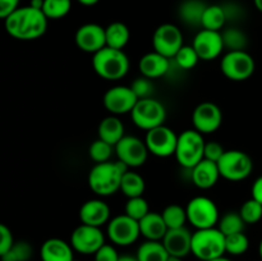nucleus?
Segmentation results:
<instances>
[{
	"label": "nucleus",
	"instance_id": "23",
	"mask_svg": "<svg viewBox=\"0 0 262 261\" xmlns=\"http://www.w3.org/2000/svg\"><path fill=\"white\" fill-rule=\"evenodd\" d=\"M73 247L60 238H49L40 248L41 261H73Z\"/></svg>",
	"mask_w": 262,
	"mask_h": 261
},
{
	"label": "nucleus",
	"instance_id": "32",
	"mask_svg": "<svg viewBox=\"0 0 262 261\" xmlns=\"http://www.w3.org/2000/svg\"><path fill=\"white\" fill-rule=\"evenodd\" d=\"M246 223L242 219L239 212L229 211L228 214H225L224 216H222L217 223V228L220 229V232L227 237V235L234 234V233H241L245 230Z\"/></svg>",
	"mask_w": 262,
	"mask_h": 261
},
{
	"label": "nucleus",
	"instance_id": "42",
	"mask_svg": "<svg viewBox=\"0 0 262 261\" xmlns=\"http://www.w3.org/2000/svg\"><path fill=\"white\" fill-rule=\"evenodd\" d=\"M14 238H13L12 230L5 224L0 225V256L7 253L14 245Z\"/></svg>",
	"mask_w": 262,
	"mask_h": 261
},
{
	"label": "nucleus",
	"instance_id": "5",
	"mask_svg": "<svg viewBox=\"0 0 262 261\" xmlns=\"http://www.w3.org/2000/svg\"><path fill=\"white\" fill-rule=\"evenodd\" d=\"M204 135L196 129H187L178 135L176 148V159L184 169H193L205 159Z\"/></svg>",
	"mask_w": 262,
	"mask_h": 261
},
{
	"label": "nucleus",
	"instance_id": "17",
	"mask_svg": "<svg viewBox=\"0 0 262 261\" xmlns=\"http://www.w3.org/2000/svg\"><path fill=\"white\" fill-rule=\"evenodd\" d=\"M192 46L199 54L201 60H214L224 50V41H223L222 31H211L202 28L194 36Z\"/></svg>",
	"mask_w": 262,
	"mask_h": 261
},
{
	"label": "nucleus",
	"instance_id": "4",
	"mask_svg": "<svg viewBox=\"0 0 262 261\" xmlns=\"http://www.w3.org/2000/svg\"><path fill=\"white\" fill-rule=\"evenodd\" d=\"M225 235L219 228L197 229L192 235V253L201 261H211L225 255Z\"/></svg>",
	"mask_w": 262,
	"mask_h": 261
},
{
	"label": "nucleus",
	"instance_id": "40",
	"mask_svg": "<svg viewBox=\"0 0 262 261\" xmlns=\"http://www.w3.org/2000/svg\"><path fill=\"white\" fill-rule=\"evenodd\" d=\"M148 212H150L148 202L142 196L128 199L127 204H125V214L129 215L130 217L140 222Z\"/></svg>",
	"mask_w": 262,
	"mask_h": 261
},
{
	"label": "nucleus",
	"instance_id": "29",
	"mask_svg": "<svg viewBox=\"0 0 262 261\" xmlns=\"http://www.w3.org/2000/svg\"><path fill=\"white\" fill-rule=\"evenodd\" d=\"M227 22V14H225L223 5H207L204 15H202L201 27L205 30L222 31Z\"/></svg>",
	"mask_w": 262,
	"mask_h": 261
},
{
	"label": "nucleus",
	"instance_id": "38",
	"mask_svg": "<svg viewBox=\"0 0 262 261\" xmlns=\"http://www.w3.org/2000/svg\"><path fill=\"white\" fill-rule=\"evenodd\" d=\"M239 214L246 224H257L262 219V204L251 197L250 200L243 202Z\"/></svg>",
	"mask_w": 262,
	"mask_h": 261
},
{
	"label": "nucleus",
	"instance_id": "53",
	"mask_svg": "<svg viewBox=\"0 0 262 261\" xmlns=\"http://www.w3.org/2000/svg\"><path fill=\"white\" fill-rule=\"evenodd\" d=\"M211 261H232V260H229V258H227V257H225V256H222V257L215 258V260H211Z\"/></svg>",
	"mask_w": 262,
	"mask_h": 261
},
{
	"label": "nucleus",
	"instance_id": "55",
	"mask_svg": "<svg viewBox=\"0 0 262 261\" xmlns=\"http://www.w3.org/2000/svg\"><path fill=\"white\" fill-rule=\"evenodd\" d=\"M73 261H79V260H76V258H74V260Z\"/></svg>",
	"mask_w": 262,
	"mask_h": 261
},
{
	"label": "nucleus",
	"instance_id": "11",
	"mask_svg": "<svg viewBox=\"0 0 262 261\" xmlns=\"http://www.w3.org/2000/svg\"><path fill=\"white\" fill-rule=\"evenodd\" d=\"M183 33L178 26L164 23L155 30L152 35L154 51L171 59L183 48Z\"/></svg>",
	"mask_w": 262,
	"mask_h": 261
},
{
	"label": "nucleus",
	"instance_id": "51",
	"mask_svg": "<svg viewBox=\"0 0 262 261\" xmlns=\"http://www.w3.org/2000/svg\"><path fill=\"white\" fill-rule=\"evenodd\" d=\"M253 3H255V7L257 8V10L262 13V0H253Z\"/></svg>",
	"mask_w": 262,
	"mask_h": 261
},
{
	"label": "nucleus",
	"instance_id": "37",
	"mask_svg": "<svg viewBox=\"0 0 262 261\" xmlns=\"http://www.w3.org/2000/svg\"><path fill=\"white\" fill-rule=\"evenodd\" d=\"M114 150V146L97 138L96 141H94L90 145L89 155L96 164L106 163V161H110V158H112Z\"/></svg>",
	"mask_w": 262,
	"mask_h": 261
},
{
	"label": "nucleus",
	"instance_id": "47",
	"mask_svg": "<svg viewBox=\"0 0 262 261\" xmlns=\"http://www.w3.org/2000/svg\"><path fill=\"white\" fill-rule=\"evenodd\" d=\"M251 194H252V199H255L256 201H258L262 204V176L258 177L252 184V188H251Z\"/></svg>",
	"mask_w": 262,
	"mask_h": 261
},
{
	"label": "nucleus",
	"instance_id": "41",
	"mask_svg": "<svg viewBox=\"0 0 262 261\" xmlns=\"http://www.w3.org/2000/svg\"><path fill=\"white\" fill-rule=\"evenodd\" d=\"M130 89L133 90V92L136 94V96L138 97V100L141 99H147L151 97L154 92V86L151 83V79L146 78V77L141 76L138 78H136L135 81L130 84Z\"/></svg>",
	"mask_w": 262,
	"mask_h": 261
},
{
	"label": "nucleus",
	"instance_id": "2",
	"mask_svg": "<svg viewBox=\"0 0 262 261\" xmlns=\"http://www.w3.org/2000/svg\"><path fill=\"white\" fill-rule=\"evenodd\" d=\"M129 170L123 161L96 164L89 173V186L97 196L106 197L120 191L123 174Z\"/></svg>",
	"mask_w": 262,
	"mask_h": 261
},
{
	"label": "nucleus",
	"instance_id": "22",
	"mask_svg": "<svg viewBox=\"0 0 262 261\" xmlns=\"http://www.w3.org/2000/svg\"><path fill=\"white\" fill-rule=\"evenodd\" d=\"M220 171L217 163L204 159L193 169H191L192 182L201 189H209L217 183L220 178Z\"/></svg>",
	"mask_w": 262,
	"mask_h": 261
},
{
	"label": "nucleus",
	"instance_id": "33",
	"mask_svg": "<svg viewBox=\"0 0 262 261\" xmlns=\"http://www.w3.org/2000/svg\"><path fill=\"white\" fill-rule=\"evenodd\" d=\"M164 220H165L166 225H168L169 229H174V228H182L184 227L188 220H187V211L184 207H182L181 205L171 204L168 205L165 209L161 212Z\"/></svg>",
	"mask_w": 262,
	"mask_h": 261
},
{
	"label": "nucleus",
	"instance_id": "49",
	"mask_svg": "<svg viewBox=\"0 0 262 261\" xmlns=\"http://www.w3.org/2000/svg\"><path fill=\"white\" fill-rule=\"evenodd\" d=\"M30 5L32 8H36V9H40L42 10L43 8V0H31Z\"/></svg>",
	"mask_w": 262,
	"mask_h": 261
},
{
	"label": "nucleus",
	"instance_id": "9",
	"mask_svg": "<svg viewBox=\"0 0 262 261\" xmlns=\"http://www.w3.org/2000/svg\"><path fill=\"white\" fill-rule=\"evenodd\" d=\"M220 69L230 81L242 82L255 73L256 63L247 51H228L222 58Z\"/></svg>",
	"mask_w": 262,
	"mask_h": 261
},
{
	"label": "nucleus",
	"instance_id": "27",
	"mask_svg": "<svg viewBox=\"0 0 262 261\" xmlns=\"http://www.w3.org/2000/svg\"><path fill=\"white\" fill-rule=\"evenodd\" d=\"M105 35H106V46L119 50H123L127 46L130 37L129 28L123 22L110 23L107 27H105Z\"/></svg>",
	"mask_w": 262,
	"mask_h": 261
},
{
	"label": "nucleus",
	"instance_id": "1",
	"mask_svg": "<svg viewBox=\"0 0 262 261\" xmlns=\"http://www.w3.org/2000/svg\"><path fill=\"white\" fill-rule=\"evenodd\" d=\"M48 17L40 9L28 7L18 8L4 19L5 31L15 40H37L48 28Z\"/></svg>",
	"mask_w": 262,
	"mask_h": 261
},
{
	"label": "nucleus",
	"instance_id": "21",
	"mask_svg": "<svg viewBox=\"0 0 262 261\" xmlns=\"http://www.w3.org/2000/svg\"><path fill=\"white\" fill-rule=\"evenodd\" d=\"M138 69L143 77L148 79H156L165 76L170 69V59L161 55L158 51L145 54L138 61Z\"/></svg>",
	"mask_w": 262,
	"mask_h": 261
},
{
	"label": "nucleus",
	"instance_id": "3",
	"mask_svg": "<svg viewBox=\"0 0 262 261\" xmlns=\"http://www.w3.org/2000/svg\"><path fill=\"white\" fill-rule=\"evenodd\" d=\"M92 67L101 78L106 81H118L127 76L129 71V59L123 50L105 46L94 54Z\"/></svg>",
	"mask_w": 262,
	"mask_h": 261
},
{
	"label": "nucleus",
	"instance_id": "7",
	"mask_svg": "<svg viewBox=\"0 0 262 261\" xmlns=\"http://www.w3.org/2000/svg\"><path fill=\"white\" fill-rule=\"evenodd\" d=\"M130 118L138 128L147 132L164 124L166 119V109L159 100L152 97L141 99L130 112Z\"/></svg>",
	"mask_w": 262,
	"mask_h": 261
},
{
	"label": "nucleus",
	"instance_id": "50",
	"mask_svg": "<svg viewBox=\"0 0 262 261\" xmlns=\"http://www.w3.org/2000/svg\"><path fill=\"white\" fill-rule=\"evenodd\" d=\"M118 261H138L137 256H130V255H123L120 256Z\"/></svg>",
	"mask_w": 262,
	"mask_h": 261
},
{
	"label": "nucleus",
	"instance_id": "18",
	"mask_svg": "<svg viewBox=\"0 0 262 261\" xmlns=\"http://www.w3.org/2000/svg\"><path fill=\"white\" fill-rule=\"evenodd\" d=\"M76 45L84 53L96 54L106 46L105 28L97 23H86L77 30Z\"/></svg>",
	"mask_w": 262,
	"mask_h": 261
},
{
	"label": "nucleus",
	"instance_id": "43",
	"mask_svg": "<svg viewBox=\"0 0 262 261\" xmlns=\"http://www.w3.org/2000/svg\"><path fill=\"white\" fill-rule=\"evenodd\" d=\"M224 153L225 150L223 148V146L216 141H210L205 145V159H207V160L217 163L222 159V156L224 155Z\"/></svg>",
	"mask_w": 262,
	"mask_h": 261
},
{
	"label": "nucleus",
	"instance_id": "8",
	"mask_svg": "<svg viewBox=\"0 0 262 261\" xmlns=\"http://www.w3.org/2000/svg\"><path fill=\"white\" fill-rule=\"evenodd\" d=\"M220 176L230 182H239L252 173L253 163L250 155L241 150H228L217 161Z\"/></svg>",
	"mask_w": 262,
	"mask_h": 261
},
{
	"label": "nucleus",
	"instance_id": "16",
	"mask_svg": "<svg viewBox=\"0 0 262 261\" xmlns=\"http://www.w3.org/2000/svg\"><path fill=\"white\" fill-rule=\"evenodd\" d=\"M138 97L130 86L110 87L104 95V106L112 115H122L130 113L137 104Z\"/></svg>",
	"mask_w": 262,
	"mask_h": 261
},
{
	"label": "nucleus",
	"instance_id": "39",
	"mask_svg": "<svg viewBox=\"0 0 262 261\" xmlns=\"http://www.w3.org/2000/svg\"><path fill=\"white\" fill-rule=\"evenodd\" d=\"M174 60H176L177 66L181 69H192L197 66L199 60H201L199 56V54L196 53L193 46L189 45H183V48L177 53V55L174 56Z\"/></svg>",
	"mask_w": 262,
	"mask_h": 261
},
{
	"label": "nucleus",
	"instance_id": "25",
	"mask_svg": "<svg viewBox=\"0 0 262 261\" xmlns=\"http://www.w3.org/2000/svg\"><path fill=\"white\" fill-rule=\"evenodd\" d=\"M97 135H99L100 140L105 141L115 147V145L125 136L124 124L118 118V115H109L100 122Z\"/></svg>",
	"mask_w": 262,
	"mask_h": 261
},
{
	"label": "nucleus",
	"instance_id": "28",
	"mask_svg": "<svg viewBox=\"0 0 262 261\" xmlns=\"http://www.w3.org/2000/svg\"><path fill=\"white\" fill-rule=\"evenodd\" d=\"M138 261H168L169 252L161 241H145L137 250Z\"/></svg>",
	"mask_w": 262,
	"mask_h": 261
},
{
	"label": "nucleus",
	"instance_id": "19",
	"mask_svg": "<svg viewBox=\"0 0 262 261\" xmlns=\"http://www.w3.org/2000/svg\"><path fill=\"white\" fill-rule=\"evenodd\" d=\"M192 235L193 233L189 232L188 228H174L166 232L161 242L164 243L169 255L183 258L188 253H192Z\"/></svg>",
	"mask_w": 262,
	"mask_h": 261
},
{
	"label": "nucleus",
	"instance_id": "46",
	"mask_svg": "<svg viewBox=\"0 0 262 261\" xmlns=\"http://www.w3.org/2000/svg\"><path fill=\"white\" fill-rule=\"evenodd\" d=\"M223 8H224L228 20H238L242 17V8L235 3H228L223 5Z\"/></svg>",
	"mask_w": 262,
	"mask_h": 261
},
{
	"label": "nucleus",
	"instance_id": "10",
	"mask_svg": "<svg viewBox=\"0 0 262 261\" xmlns=\"http://www.w3.org/2000/svg\"><path fill=\"white\" fill-rule=\"evenodd\" d=\"M106 234L114 245L127 247L133 245L141 235L140 222L127 214L117 215L107 223Z\"/></svg>",
	"mask_w": 262,
	"mask_h": 261
},
{
	"label": "nucleus",
	"instance_id": "52",
	"mask_svg": "<svg viewBox=\"0 0 262 261\" xmlns=\"http://www.w3.org/2000/svg\"><path fill=\"white\" fill-rule=\"evenodd\" d=\"M168 261H183L182 257H176V256H169Z\"/></svg>",
	"mask_w": 262,
	"mask_h": 261
},
{
	"label": "nucleus",
	"instance_id": "15",
	"mask_svg": "<svg viewBox=\"0 0 262 261\" xmlns=\"http://www.w3.org/2000/svg\"><path fill=\"white\" fill-rule=\"evenodd\" d=\"M192 123L194 129L202 135L216 132L223 123L222 109L215 102L205 101L197 105L192 113Z\"/></svg>",
	"mask_w": 262,
	"mask_h": 261
},
{
	"label": "nucleus",
	"instance_id": "26",
	"mask_svg": "<svg viewBox=\"0 0 262 261\" xmlns=\"http://www.w3.org/2000/svg\"><path fill=\"white\" fill-rule=\"evenodd\" d=\"M207 5L202 0H184L179 7V18L188 26H201Z\"/></svg>",
	"mask_w": 262,
	"mask_h": 261
},
{
	"label": "nucleus",
	"instance_id": "48",
	"mask_svg": "<svg viewBox=\"0 0 262 261\" xmlns=\"http://www.w3.org/2000/svg\"><path fill=\"white\" fill-rule=\"evenodd\" d=\"M77 2H78L79 4L84 5V7H94V5H96L100 0H77Z\"/></svg>",
	"mask_w": 262,
	"mask_h": 261
},
{
	"label": "nucleus",
	"instance_id": "14",
	"mask_svg": "<svg viewBox=\"0 0 262 261\" xmlns=\"http://www.w3.org/2000/svg\"><path fill=\"white\" fill-rule=\"evenodd\" d=\"M115 154L118 160L123 161L128 168H140L146 163L148 148L145 141L136 136H124L115 145Z\"/></svg>",
	"mask_w": 262,
	"mask_h": 261
},
{
	"label": "nucleus",
	"instance_id": "24",
	"mask_svg": "<svg viewBox=\"0 0 262 261\" xmlns=\"http://www.w3.org/2000/svg\"><path fill=\"white\" fill-rule=\"evenodd\" d=\"M140 230L146 241H163L169 228L160 212L150 211L140 220Z\"/></svg>",
	"mask_w": 262,
	"mask_h": 261
},
{
	"label": "nucleus",
	"instance_id": "54",
	"mask_svg": "<svg viewBox=\"0 0 262 261\" xmlns=\"http://www.w3.org/2000/svg\"><path fill=\"white\" fill-rule=\"evenodd\" d=\"M258 253H260V257H261V260H262V240H261V242H260V246H258Z\"/></svg>",
	"mask_w": 262,
	"mask_h": 261
},
{
	"label": "nucleus",
	"instance_id": "34",
	"mask_svg": "<svg viewBox=\"0 0 262 261\" xmlns=\"http://www.w3.org/2000/svg\"><path fill=\"white\" fill-rule=\"evenodd\" d=\"M72 9V0H43L42 12L48 19H60Z\"/></svg>",
	"mask_w": 262,
	"mask_h": 261
},
{
	"label": "nucleus",
	"instance_id": "44",
	"mask_svg": "<svg viewBox=\"0 0 262 261\" xmlns=\"http://www.w3.org/2000/svg\"><path fill=\"white\" fill-rule=\"evenodd\" d=\"M119 253L115 250L114 246L105 243L96 253H95V261H118Z\"/></svg>",
	"mask_w": 262,
	"mask_h": 261
},
{
	"label": "nucleus",
	"instance_id": "20",
	"mask_svg": "<svg viewBox=\"0 0 262 261\" xmlns=\"http://www.w3.org/2000/svg\"><path fill=\"white\" fill-rule=\"evenodd\" d=\"M79 220L82 224L101 228L110 222L109 205L100 199L89 200L79 209Z\"/></svg>",
	"mask_w": 262,
	"mask_h": 261
},
{
	"label": "nucleus",
	"instance_id": "31",
	"mask_svg": "<svg viewBox=\"0 0 262 261\" xmlns=\"http://www.w3.org/2000/svg\"><path fill=\"white\" fill-rule=\"evenodd\" d=\"M224 48L228 51H246L248 46V37L241 28L229 27L222 32Z\"/></svg>",
	"mask_w": 262,
	"mask_h": 261
},
{
	"label": "nucleus",
	"instance_id": "36",
	"mask_svg": "<svg viewBox=\"0 0 262 261\" xmlns=\"http://www.w3.org/2000/svg\"><path fill=\"white\" fill-rule=\"evenodd\" d=\"M32 246L26 241H19L13 245L7 253L2 255V261H30L32 257Z\"/></svg>",
	"mask_w": 262,
	"mask_h": 261
},
{
	"label": "nucleus",
	"instance_id": "12",
	"mask_svg": "<svg viewBox=\"0 0 262 261\" xmlns=\"http://www.w3.org/2000/svg\"><path fill=\"white\" fill-rule=\"evenodd\" d=\"M145 142L150 154L158 158H169L171 155H176L178 135L171 128L163 124L160 127L147 130Z\"/></svg>",
	"mask_w": 262,
	"mask_h": 261
},
{
	"label": "nucleus",
	"instance_id": "35",
	"mask_svg": "<svg viewBox=\"0 0 262 261\" xmlns=\"http://www.w3.org/2000/svg\"><path fill=\"white\" fill-rule=\"evenodd\" d=\"M250 247V240L243 232L234 233L225 237V251L233 256H241L247 252Z\"/></svg>",
	"mask_w": 262,
	"mask_h": 261
},
{
	"label": "nucleus",
	"instance_id": "13",
	"mask_svg": "<svg viewBox=\"0 0 262 261\" xmlns=\"http://www.w3.org/2000/svg\"><path fill=\"white\" fill-rule=\"evenodd\" d=\"M71 245L82 255H95L105 245V235L101 228L81 224L72 233Z\"/></svg>",
	"mask_w": 262,
	"mask_h": 261
},
{
	"label": "nucleus",
	"instance_id": "30",
	"mask_svg": "<svg viewBox=\"0 0 262 261\" xmlns=\"http://www.w3.org/2000/svg\"><path fill=\"white\" fill-rule=\"evenodd\" d=\"M145 179H143V177L141 174L132 170H128L123 174L122 183H120V191L128 199L142 196L143 192H145Z\"/></svg>",
	"mask_w": 262,
	"mask_h": 261
},
{
	"label": "nucleus",
	"instance_id": "6",
	"mask_svg": "<svg viewBox=\"0 0 262 261\" xmlns=\"http://www.w3.org/2000/svg\"><path fill=\"white\" fill-rule=\"evenodd\" d=\"M187 220L197 229L214 228L219 223V209L211 199L206 196H196L186 206Z\"/></svg>",
	"mask_w": 262,
	"mask_h": 261
},
{
	"label": "nucleus",
	"instance_id": "45",
	"mask_svg": "<svg viewBox=\"0 0 262 261\" xmlns=\"http://www.w3.org/2000/svg\"><path fill=\"white\" fill-rule=\"evenodd\" d=\"M18 8H19V0H0V18L5 19Z\"/></svg>",
	"mask_w": 262,
	"mask_h": 261
}]
</instances>
